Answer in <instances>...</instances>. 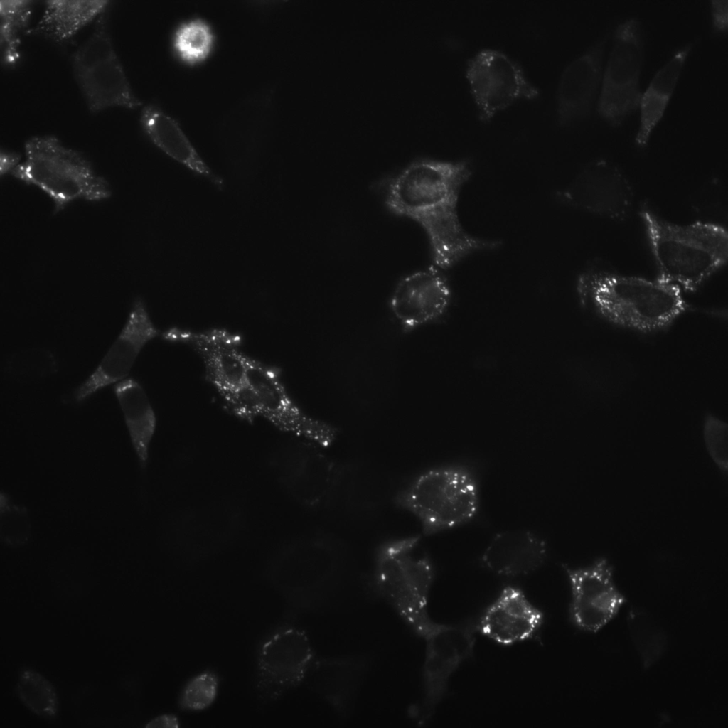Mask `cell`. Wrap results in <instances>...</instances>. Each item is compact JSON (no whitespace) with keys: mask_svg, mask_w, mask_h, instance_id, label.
<instances>
[{"mask_svg":"<svg viewBox=\"0 0 728 728\" xmlns=\"http://www.w3.org/2000/svg\"><path fill=\"white\" fill-rule=\"evenodd\" d=\"M471 174L466 161L422 159L401 170L386 186V206L422 226L433 262L440 269H448L474 252L500 245L498 241L470 235L459 221V196Z\"/></svg>","mask_w":728,"mask_h":728,"instance_id":"cell-1","label":"cell"},{"mask_svg":"<svg viewBox=\"0 0 728 728\" xmlns=\"http://www.w3.org/2000/svg\"><path fill=\"white\" fill-rule=\"evenodd\" d=\"M577 290L587 310L616 327L641 334L665 332L693 310L679 289L658 278L592 270L579 277Z\"/></svg>","mask_w":728,"mask_h":728,"instance_id":"cell-2","label":"cell"},{"mask_svg":"<svg viewBox=\"0 0 728 728\" xmlns=\"http://www.w3.org/2000/svg\"><path fill=\"white\" fill-rule=\"evenodd\" d=\"M660 280L682 293L694 292L727 262L728 235L710 222L680 225L648 207L641 211Z\"/></svg>","mask_w":728,"mask_h":728,"instance_id":"cell-3","label":"cell"},{"mask_svg":"<svg viewBox=\"0 0 728 728\" xmlns=\"http://www.w3.org/2000/svg\"><path fill=\"white\" fill-rule=\"evenodd\" d=\"M420 541L412 535L382 542L375 549L371 580L375 593L422 638L435 622L429 613L435 569Z\"/></svg>","mask_w":728,"mask_h":728,"instance_id":"cell-4","label":"cell"},{"mask_svg":"<svg viewBox=\"0 0 728 728\" xmlns=\"http://www.w3.org/2000/svg\"><path fill=\"white\" fill-rule=\"evenodd\" d=\"M396 506L413 515L425 535L471 521L479 508V486L474 473L461 464L427 469L395 494Z\"/></svg>","mask_w":728,"mask_h":728,"instance_id":"cell-5","label":"cell"},{"mask_svg":"<svg viewBox=\"0 0 728 728\" xmlns=\"http://www.w3.org/2000/svg\"><path fill=\"white\" fill-rule=\"evenodd\" d=\"M25 151V161L11 174L48 194L55 213L77 199L99 201L110 196L109 183L95 173L90 162L57 137L33 136L26 141Z\"/></svg>","mask_w":728,"mask_h":728,"instance_id":"cell-6","label":"cell"},{"mask_svg":"<svg viewBox=\"0 0 728 728\" xmlns=\"http://www.w3.org/2000/svg\"><path fill=\"white\" fill-rule=\"evenodd\" d=\"M72 67L91 112L111 107L136 109L142 105L134 93L115 51L107 9L97 18L91 35L74 52Z\"/></svg>","mask_w":728,"mask_h":728,"instance_id":"cell-7","label":"cell"},{"mask_svg":"<svg viewBox=\"0 0 728 728\" xmlns=\"http://www.w3.org/2000/svg\"><path fill=\"white\" fill-rule=\"evenodd\" d=\"M164 339L186 345L203 363L205 377L225 404L238 418L247 421V363L240 336L225 329L195 331L169 328Z\"/></svg>","mask_w":728,"mask_h":728,"instance_id":"cell-8","label":"cell"},{"mask_svg":"<svg viewBox=\"0 0 728 728\" xmlns=\"http://www.w3.org/2000/svg\"><path fill=\"white\" fill-rule=\"evenodd\" d=\"M644 56L641 22L631 17L619 23L603 68L596 108L601 118L612 127H620L638 108Z\"/></svg>","mask_w":728,"mask_h":728,"instance_id":"cell-9","label":"cell"},{"mask_svg":"<svg viewBox=\"0 0 728 728\" xmlns=\"http://www.w3.org/2000/svg\"><path fill=\"white\" fill-rule=\"evenodd\" d=\"M324 449L294 437L277 446L269 457L270 469L282 490L309 509L327 503L344 476L342 466Z\"/></svg>","mask_w":728,"mask_h":728,"instance_id":"cell-10","label":"cell"},{"mask_svg":"<svg viewBox=\"0 0 728 728\" xmlns=\"http://www.w3.org/2000/svg\"><path fill=\"white\" fill-rule=\"evenodd\" d=\"M247 387L253 419L262 417L282 432L324 448L336 441V428L304 412L290 397L275 367L249 357Z\"/></svg>","mask_w":728,"mask_h":728,"instance_id":"cell-11","label":"cell"},{"mask_svg":"<svg viewBox=\"0 0 728 728\" xmlns=\"http://www.w3.org/2000/svg\"><path fill=\"white\" fill-rule=\"evenodd\" d=\"M316 659L307 633L293 624L280 625L261 641L256 653V690L272 702L300 685Z\"/></svg>","mask_w":728,"mask_h":728,"instance_id":"cell-12","label":"cell"},{"mask_svg":"<svg viewBox=\"0 0 728 728\" xmlns=\"http://www.w3.org/2000/svg\"><path fill=\"white\" fill-rule=\"evenodd\" d=\"M477 632L476 619H469L456 623L434 622L422 636V700L414 712L420 722L431 717L447 692L452 674L473 655Z\"/></svg>","mask_w":728,"mask_h":728,"instance_id":"cell-13","label":"cell"},{"mask_svg":"<svg viewBox=\"0 0 728 728\" xmlns=\"http://www.w3.org/2000/svg\"><path fill=\"white\" fill-rule=\"evenodd\" d=\"M344 556L337 537L316 532L285 543L276 551L274 561L290 573L307 604L318 605L338 580Z\"/></svg>","mask_w":728,"mask_h":728,"instance_id":"cell-14","label":"cell"},{"mask_svg":"<svg viewBox=\"0 0 728 728\" xmlns=\"http://www.w3.org/2000/svg\"><path fill=\"white\" fill-rule=\"evenodd\" d=\"M466 75L481 120L487 122L519 99H532L539 91L520 65L505 53L484 49L467 63Z\"/></svg>","mask_w":728,"mask_h":728,"instance_id":"cell-15","label":"cell"},{"mask_svg":"<svg viewBox=\"0 0 728 728\" xmlns=\"http://www.w3.org/2000/svg\"><path fill=\"white\" fill-rule=\"evenodd\" d=\"M562 567L570 587L569 616L579 630L595 633L619 614L626 599L615 583L614 568L605 557L589 565Z\"/></svg>","mask_w":728,"mask_h":728,"instance_id":"cell-16","label":"cell"},{"mask_svg":"<svg viewBox=\"0 0 728 728\" xmlns=\"http://www.w3.org/2000/svg\"><path fill=\"white\" fill-rule=\"evenodd\" d=\"M159 334L144 301L135 299L120 333L94 372L74 391V400L82 402L99 390L125 379L144 346Z\"/></svg>","mask_w":728,"mask_h":728,"instance_id":"cell-17","label":"cell"},{"mask_svg":"<svg viewBox=\"0 0 728 728\" xmlns=\"http://www.w3.org/2000/svg\"><path fill=\"white\" fill-rule=\"evenodd\" d=\"M451 299L446 277L429 268L402 278L392 291L389 309L400 328L411 332L441 318Z\"/></svg>","mask_w":728,"mask_h":728,"instance_id":"cell-18","label":"cell"},{"mask_svg":"<svg viewBox=\"0 0 728 728\" xmlns=\"http://www.w3.org/2000/svg\"><path fill=\"white\" fill-rule=\"evenodd\" d=\"M607 39L606 33L562 71L557 95V113L561 125L575 124L591 114L601 82Z\"/></svg>","mask_w":728,"mask_h":728,"instance_id":"cell-19","label":"cell"},{"mask_svg":"<svg viewBox=\"0 0 728 728\" xmlns=\"http://www.w3.org/2000/svg\"><path fill=\"white\" fill-rule=\"evenodd\" d=\"M544 622L543 612L518 587H505L476 619L478 632L502 646L535 637Z\"/></svg>","mask_w":728,"mask_h":728,"instance_id":"cell-20","label":"cell"},{"mask_svg":"<svg viewBox=\"0 0 728 728\" xmlns=\"http://www.w3.org/2000/svg\"><path fill=\"white\" fill-rule=\"evenodd\" d=\"M564 197L592 212L612 218L624 215L630 203L631 190L619 169L604 160L592 162Z\"/></svg>","mask_w":728,"mask_h":728,"instance_id":"cell-21","label":"cell"},{"mask_svg":"<svg viewBox=\"0 0 728 728\" xmlns=\"http://www.w3.org/2000/svg\"><path fill=\"white\" fill-rule=\"evenodd\" d=\"M547 551L545 540L530 531H504L493 537L483 553L481 563L497 575L515 577L539 568Z\"/></svg>","mask_w":728,"mask_h":728,"instance_id":"cell-22","label":"cell"},{"mask_svg":"<svg viewBox=\"0 0 728 728\" xmlns=\"http://www.w3.org/2000/svg\"><path fill=\"white\" fill-rule=\"evenodd\" d=\"M369 665V660L363 655L316 658L308 678L312 677L318 694L343 714L351 707Z\"/></svg>","mask_w":728,"mask_h":728,"instance_id":"cell-23","label":"cell"},{"mask_svg":"<svg viewBox=\"0 0 728 728\" xmlns=\"http://www.w3.org/2000/svg\"><path fill=\"white\" fill-rule=\"evenodd\" d=\"M140 122L149 139L164 153L218 188L223 186L222 178L202 159L174 118L159 107L147 105L141 112Z\"/></svg>","mask_w":728,"mask_h":728,"instance_id":"cell-24","label":"cell"},{"mask_svg":"<svg viewBox=\"0 0 728 728\" xmlns=\"http://www.w3.org/2000/svg\"><path fill=\"white\" fill-rule=\"evenodd\" d=\"M692 48V43H687L678 49L641 93L639 125L635 136L637 147L644 149L648 145L653 129L665 114Z\"/></svg>","mask_w":728,"mask_h":728,"instance_id":"cell-25","label":"cell"},{"mask_svg":"<svg viewBox=\"0 0 728 728\" xmlns=\"http://www.w3.org/2000/svg\"><path fill=\"white\" fill-rule=\"evenodd\" d=\"M237 513L227 515L223 509L191 510L176 519V545L187 552H211L237 530Z\"/></svg>","mask_w":728,"mask_h":728,"instance_id":"cell-26","label":"cell"},{"mask_svg":"<svg viewBox=\"0 0 728 728\" xmlns=\"http://www.w3.org/2000/svg\"><path fill=\"white\" fill-rule=\"evenodd\" d=\"M114 390L140 468L146 470L150 444L156 428L154 409L143 387L133 378L117 382Z\"/></svg>","mask_w":728,"mask_h":728,"instance_id":"cell-27","label":"cell"},{"mask_svg":"<svg viewBox=\"0 0 728 728\" xmlns=\"http://www.w3.org/2000/svg\"><path fill=\"white\" fill-rule=\"evenodd\" d=\"M109 1L54 0L45 2L41 18L29 32L56 43L68 41L107 9Z\"/></svg>","mask_w":728,"mask_h":728,"instance_id":"cell-28","label":"cell"},{"mask_svg":"<svg viewBox=\"0 0 728 728\" xmlns=\"http://www.w3.org/2000/svg\"><path fill=\"white\" fill-rule=\"evenodd\" d=\"M32 4L28 0H0L1 60L6 68L19 60L21 37L28 27Z\"/></svg>","mask_w":728,"mask_h":728,"instance_id":"cell-29","label":"cell"},{"mask_svg":"<svg viewBox=\"0 0 728 728\" xmlns=\"http://www.w3.org/2000/svg\"><path fill=\"white\" fill-rule=\"evenodd\" d=\"M627 621L631 641L642 665L648 668L663 654L666 646L665 635L643 609H631Z\"/></svg>","mask_w":728,"mask_h":728,"instance_id":"cell-30","label":"cell"},{"mask_svg":"<svg viewBox=\"0 0 728 728\" xmlns=\"http://www.w3.org/2000/svg\"><path fill=\"white\" fill-rule=\"evenodd\" d=\"M16 693L22 703L41 717L52 719L58 710L56 691L41 674L30 668H23L18 674Z\"/></svg>","mask_w":728,"mask_h":728,"instance_id":"cell-31","label":"cell"},{"mask_svg":"<svg viewBox=\"0 0 728 728\" xmlns=\"http://www.w3.org/2000/svg\"><path fill=\"white\" fill-rule=\"evenodd\" d=\"M214 41L210 26L197 18L184 21L177 27L173 33V48L181 60L193 65L209 55Z\"/></svg>","mask_w":728,"mask_h":728,"instance_id":"cell-32","label":"cell"},{"mask_svg":"<svg viewBox=\"0 0 728 728\" xmlns=\"http://www.w3.org/2000/svg\"><path fill=\"white\" fill-rule=\"evenodd\" d=\"M219 687V678L213 670L203 671L191 678L183 688L178 700L181 709L200 711L215 701Z\"/></svg>","mask_w":728,"mask_h":728,"instance_id":"cell-33","label":"cell"},{"mask_svg":"<svg viewBox=\"0 0 728 728\" xmlns=\"http://www.w3.org/2000/svg\"><path fill=\"white\" fill-rule=\"evenodd\" d=\"M1 538L11 547L23 545L30 533L27 510L14 504L3 492L1 493Z\"/></svg>","mask_w":728,"mask_h":728,"instance_id":"cell-34","label":"cell"},{"mask_svg":"<svg viewBox=\"0 0 728 728\" xmlns=\"http://www.w3.org/2000/svg\"><path fill=\"white\" fill-rule=\"evenodd\" d=\"M705 446L710 458L724 474L728 468V426L719 417L711 414L705 416L703 423Z\"/></svg>","mask_w":728,"mask_h":728,"instance_id":"cell-35","label":"cell"},{"mask_svg":"<svg viewBox=\"0 0 728 728\" xmlns=\"http://www.w3.org/2000/svg\"><path fill=\"white\" fill-rule=\"evenodd\" d=\"M7 364L11 374L26 378L44 376L55 370L56 366L52 353L35 349L14 354Z\"/></svg>","mask_w":728,"mask_h":728,"instance_id":"cell-36","label":"cell"},{"mask_svg":"<svg viewBox=\"0 0 728 728\" xmlns=\"http://www.w3.org/2000/svg\"><path fill=\"white\" fill-rule=\"evenodd\" d=\"M712 30L714 34H724L728 28V1H710Z\"/></svg>","mask_w":728,"mask_h":728,"instance_id":"cell-37","label":"cell"},{"mask_svg":"<svg viewBox=\"0 0 728 728\" xmlns=\"http://www.w3.org/2000/svg\"><path fill=\"white\" fill-rule=\"evenodd\" d=\"M21 156L16 152L7 150L1 151V175L11 173L20 164Z\"/></svg>","mask_w":728,"mask_h":728,"instance_id":"cell-38","label":"cell"},{"mask_svg":"<svg viewBox=\"0 0 728 728\" xmlns=\"http://www.w3.org/2000/svg\"><path fill=\"white\" fill-rule=\"evenodd\" d=\"M178 719L172 714H162L150 720L146 727H178Z\"/></svg>","mask_w":728,"mask_h":728,"instance_id":"cell-39","label":"cell"}]
</instances>
